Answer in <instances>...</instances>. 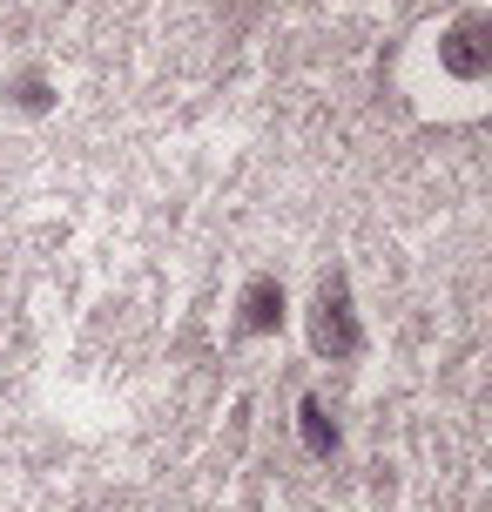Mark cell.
Listing matches in <instances>:
<instances>
[{"label": "cell", "instance_id": "obj_2", "mask_svg": "<svg viewBox=\"0 0 492 512\" xmlns=\"http://www.w3.org/2000/svg\"><path fill=\"white\" fill-rule=\"evenodd\" d=\"M439 68L459 81H486L492 75V21L486 14H459L439 34Z\"/></svg>", "mask_w": 492, "mask_h": 512}, {"label": "cell", "instance_id": "obj_5", "mask_svg": "<svg viewBox=\"0 0 492 512\" xmlns=\"http://www.w3.org/2000/svg\"><path fill=\"white\" fill-rule=\"evenodd\" d=\"M7 102L21 108V115H41V108L54 102V88H48V75H41V68H27V75H14V81H7Z\"/></svg>", "mask_w": 492, "mask_h": 512}, {"label": "cell", "instance_id": "obj_1", "mask_svg": "<svg viewBox=\"0 0 492 512\" xmlns=\"http://www.w3.org/2000/svg\"><path fill=\"white\" fill-rule=\"evenodd\" d=\"M358 310H351V290L344 277L317 283V304H311V351L317 358H358Z\"/></svg>", "mask_w": 492, "mask_h": 512}, {"label": "cell", "instance_id": "obj_4", "mask_svg": "<svg viewBox=\"0 0 492 512\" xmlns=\"http://www.w3.org/2000/svg\"><path fill=\"white\" fill-rule=\"evenodd\" d=\"M297 432H304V445H311L317 459H331V452H337V418H331L324 398H304V405H297Z\"/></svg>", "mask_w": 492, "mask_h": 512}, {"label": "cell", "instance_id": "obj_3", "mask_svg": "<svg viewBox=\"0 0 492 512\" xmlns=\"http://www.w3.org/2000/svg\"><path fill=\"white\" fill-rule=\"evenodd\" d=\"M236 310H243L236 324H243L250 337H270L277 324H284V283H277V277H250V283H243V304H236Z\"/></svg>", "mask_w": 492, "mask_h": 512}]
</instances>
